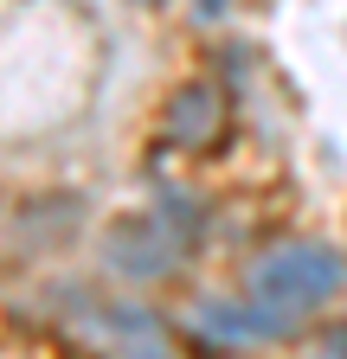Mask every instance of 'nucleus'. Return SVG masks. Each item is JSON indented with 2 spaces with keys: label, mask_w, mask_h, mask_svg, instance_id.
Wrapping results in <instances>:
<instances>
[{
  "label": "nucleus",
  "mask_w": 347,
  "mask_h": 359,
  "mask_svg": "<svg viewBox=\"0 0 347 359\" xmlns=\"http://www.w3.org/2000/svg\"><path fill=\"white\" fill-rule=\"evenodd\" d=\"M347 283V257L334 244H315V238H302V244H277L264 263L251 269V289L257 302H264L270 314H302V308H322L334 302Z\"/></svg>",
  "instance_id": "f257e3e1"
},
{
  "label": "nucleus",
  "mask_w": 347,
  "mask_h": 359,
  "mask_svg": "<svg viewBox=\"0 0 347 359\" xmlns=\"http://www.w3.org/2000/svg\"><path fill=\"white\" fill-rule=\"evenodd\" d=\"M334 353H347V327H341V334H334Z\"/></svg>",
  "instance_id": "20e7f679"
},
{
  "label": "nucleus",
  "mask_w": 347,
  "mask_h": 359,
  "mask_svg": "<svg viewBox=\"0 0 347 359\" xmlns=\"http://www.w3.org/2000/svg\"><path fill=\"white\" fill-rule=\"evenodd\" d=\"M187 238L193 231H181V212H142V218H122L110 231L103 257H110V269H122V276H167L174 257L187 250Z\"/></svg>",
  "instance_id": "f03ea898"
},
{
  "label": "nucleus",
  "mask_w": 347,
  "mask_h": 359,
  "mask_svg": "<svg viewBox=\"0 0 347 359\" xmlns=\"http://www.w3.org/2000/svg\"><path fill=\"white\" fill-rule=\"evenodd\" d=\"M174 128H181L187 142H206V135L219 128V103H212L206 83H193V90H181V97H174Z\"/></svg>",
  "instance_id": "7ed1b4c3"
},
{
  "label": "nucleus",
  "mask_w": 347,
  "mask_h": 359,
  "mask_svg": "<svg viewBox=\"0 0 347 359\" xmlns=\"http://www.w3.org/2000/svg\"><path fill=\"white\" fill-rule=\"evenodd\" d=\"M136 7H161V0H136Z\"/></svg>",
  "instance_id": "39448f33"
}]
</instances>
